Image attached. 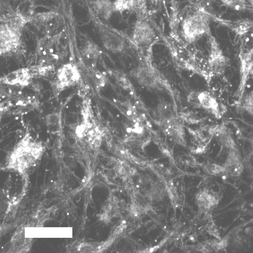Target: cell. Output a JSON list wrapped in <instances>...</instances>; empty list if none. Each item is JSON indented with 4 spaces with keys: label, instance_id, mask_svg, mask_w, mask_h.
Masks as SVG:
<instances>
[{
    "label": "cell",
    "instance_id": "16",
    "mask_svg": "<svg viewBox=\"0 0 253 253\" xmlns=\"http://www.w3.org/2000/svg\"><path fill=\"white\" fill-rule=\"evenodd\" d=\"M48 130L53 134L60 133L63 130L62 116L60 112H53L47 115L45 118Z\"/></svg>",
    "mask_w": 253,
    "mask_h": 253
},
{
    "label": "cell",
    "instance_id": "15",
    "mask_svg": "<svg viewBox=\"0 0 253 253\" xmlns=\"http://www.w3.org/2000/svg\"><path fill=\"white\" fill-rule=\"evenodd\" d=\"M156 113L160 123L176 119V114L172 104L162 101L158 104Z\"/></svg>",
    "mask_w": 253,
    "mask_h": 253
},
{
    "label": "cell",
    "instance_id": "19",
    "mask_svg": "<svg viewBox=\"0 0 253 253\" xmlns=\"http://www.w3.org/2000/svg\"><path fill=\"white\" fill-rule=\"evenodd\" d=\"M220 1L225 6L238 11H245L251 7L247 0H220Z\"/></svg>",
    "mask_w": 253,
    "mask_h": 253
},
{
    "label": "cell",
    "instance_id": "21",
    "mask_svg": "<svg viewBox=\"0 0 253 253\" xmlns=\"http://www.w3.org/2000/svg\"><path fill=\"white\" fill-rule=\"evenodd\" d=\"M242 107L247 113L253 116V90L245 97Z\"/></svg>",
    "mask_w": 253,
    "mask_h": 253
},
{
    "label": "cell",
    "instance_id": "1",
    "mask_svg": "<svg viewBox=\"0 0 253 253\" xmlns=\"http://www.w3.org/2000/svg\"><path fill=\"white\" fill-rule=\"evenodd\" d=\"M44 151L41 142L34 141L27 129L23 139L17 144L9 158L10 168L22 171L39 158Z\"/></svg>",
    "mask_w": 253,
    "mask_h": 253
},
{
    "label": "cell",
    "instance_id": "3",
    "mask_svg": "<svg viewBox=\"0 0 253 253\" xmlns=\"http://www.w3.org/2000/svg\"><path fill=\"white\" fill-rule=\"evenodd\" d=\"M209 24V15L201 10H197L188 16L184 21L183 37L189 43L194 42L204 35L210 33Z\"/></svg>",
    "mask_w": 253,
    "mask_h": 253
},
{
    "label": "cell",
    "instance_id": "6",
    "mask_svg": "<svg viewBox=\"0 0 253 253\" xmlns=\"http://www.w3.org/2000/svg\"><path fill=\"white\" fill-rule=\"evenodd\" d=\"M240 80L237 97L238 102L242 100L245 89L249 80L253 76V46L242 48L239 54Z\"/></svg>",
    "mask_w": 253,
    "mask_h": 253
},
{
    "label": "cell",
    "instance_id": "12",
    "mask_svg": "<svg viewBox=\"0 0 253 253\" xmlns=\"http://www.w3.org/2000/svg\"><path fill=\"white\" fill-rule=\"evenodd\" d=\"M147 0H116L114 2L115 12L126 11L137 13L142 15L146 10Z\"/></svg>",
    "mask_w": 253,
    "mask_h": 253
},
{
    "label": "cell",
    "instance_id": "20",
    "mask_svg": "<svg viewBox=\"0 0 253 253\" xmlns=\"http://www.w3.org/2000/svg\"><path fill=\"white\" fill-rule=\"evenodd\" d=\"M112 74L115 77L118 85L123 89L131 90L133 89L132 84L129 79L125 74L119 71H113Z\"/></svg>",
    "mask_w": 253,
    "mask_h": 253
},
{
    "label": "cell",
    "instance_id": "18",
    "mask_svg": "<svg viewBox=\"0 0 253 253\" xmlns=\"http://www.w3.org/2000/svg\"><path fill=\"white\" fill-rule=\"evenodd\" d=\"M253 28V22L251 21H240L233 23L231 29L237 35H244Z\"/></svg>",
    "mask_w": 253,
    "mask_h": 253
},
{
    "label": "cell",
    "instance_id": "10",
    "mask_svg": "<svg viewBox=\"0 0 253 253\" xmlns=\"http://www.w3.org/2000/svg\"><path fill=\"white\" fill-rule=\"evenodd\" d=\"M33 79L28 66L10 72L0 78V82L4 85L24 87L30 84Z\"/></svg>",
    "mask_w": 253,
    "mask_h": 253
},
{
    "label": "cell",
    "instance_id": "14",
    "mask_svg": "<svg viewBox=\"0 0 253 253\" xmlns=\"http://www.w3.org/2000/svg\"><path fill=\"white\" fill-rule=\"evenodd\" d=\"M92 7L95 14L104 20L110 19L115 12L114 3L111 0H93Z\"/></svg>",
    "mask_w": 253,
    "mask_h": 253
},
{
    "label": "cell",
    "instance_id": "5",
    "mask_svg": "<svg viewBox=\"0 0 253 253\" xmlns=\"http://www.w3.org/2000/svg\"><path fill=\"white\" fill-rule=\"evenodd\" d=\"M210 50L208 59L209 69L213 76H221L225 71L229 65V59L211 34L209 35Z\"/></svg>",
    "mask_w": 253,
    "mask_h": 253
},
{
    "label": "cell",
    "instance_id": "8",
    "mask_svg": "<svg viewBox=\"0 0 253 253\" xmlns=\"http://www.w3.org/2000/svg\"><path fill=\"white\" fill-rule=\"evenodd\" d=\"M156 32L147 21L139 18L133 28L131 41L137 46L150 44L156 37Z\"/></svg>",
    "mask_w": 253,
    "mask_h": 253
},
{
    "label": "cell",
    "instance_id": "22",
    "mask_svg": "<svg viewBox=\"0 0 253 253\" xmlns=\"http://www.w3.org/2000/svg\"><path fill=\"white\" fill-rule=\"evenodd\" d=\"M92 78L95 84L99 87H104L107 83V79L102 73L98 70L92 73Z\"/></svg>",
    "mask_w": 253,
    "mask_h": 253
},
{
    "label": "cell",
    "instance_id": "7",
    "mask_svg": "<svg viewBox=\"0 0 253 253\" xmlns=\"http://www.w3.org/2000/svg\"><path fill=\"white\" fill-rule=\"evenodd\" d=\"M133 78L140 85L150 88H158L160 84V78L156 69L151 65L142 64L134 69Z\"/></svg>",
    "mask_w": 253,
    "mask_h": 253
},
{
    "label": "cell",
    "instance_id": "2",
    "mask_svg": "<svg viewBox=\"0 0 253 253\" xmlns=\"http://www.w3.org/2000/svg\"><path fill=\"white\" fill-rule=\"evenodd\" d=\"M22 16H17L1 25L0 29V54L10 56L19 50L21 46V30L26 23Z\"/></svg>",
    "mask_w": 253,
    "mask_h": 253
},
{
    "label": "cell",
    "instance_id": "23",
    "mask_svg": "<svg viewBox=\"0 0 253 253\" xmlns=\"http://www.w3.org/2000/svg\"><path fill=\"white\" fill-rule=\"evenodd\" d=\"M13 104L11 100H6L1 103V113L4 114L5 113L9 111L13 106Z\"/></svg>",
    "mask_w": 253,
    "mask_h": 253
},
{
    "label": "cell",
    "instance_id": "9",
    "mask_svg": "<svg viewBox=\"0 0 253 253\" xmlns=\"http://www.w3.org/2000/svg\"><path fill=\"white\" fill-rule=\"evenodd\" d=\"M99 30L101 42L106 49L113 53H120L124 51L125 43L118 33L104 25L100 26Z\"/></svg>",
    "mask_w": 253,
    "mask_h": 253
},
{
    "label": "cell",
    "instance_id": "24",
    "mask_svg": "<svg viewBox=\"0 0 253 253\" xmlns=\"http://www.w3.org/2000/svg\"><path fill=\"white\" fill-rule=\"evenodd\" d=\"M247 1L249 3L251 7L253 8V0H247Z\"/></svg>",
    "mask_w": 253,
    "mask_h": 253
},
{
    "label": "cell",
    "instance_id": "4",
    "mask_svg": "<svg viewBox=\"0 0 253 253\" xmlns=\"http://www.w3.org/2000/svg\"><path fill=\"white\" fill-rule=\"evenodd\" d=\"M81 78L79 68L74 63H67L57 72L55 81L52 84L53 93L58 96L64 90L77 84Z\"/></svg>",
    "mask_w": 253,
    "mask_h": 253
},
{
    "label": "cell",
    "instance_id": "25",
    "mask_svg": "<svg viewBox=\"0 0 253 253\" xmlns=\"http://www.w3.org/2000/svg\"><path fill=\"white\" fill-rule=\"evenodd\" d=\"M250 228H246V230H245V232L246 233H249V232H250Z\"/></svg>",
    "mask_w": 253,
    "mask_h": 253
},
{
    "label": "cell",
    "instance_id": "11",
    "mask_svg": "<svg viewBox=\"0 0 253 253\" xmlns=\"http://www.w3.org/2000/svg\"><path fill=\"white\" fill-rule=\"evenodd\" d=\"M198 105L200 108L212 114L216 118L221 119L224 114L223 106L216 98L209 92H202L197 94Z\"/></svg>",
    "mask_w": 253,
    "mask_h": 253
},
{
    "label": "cell",
    "instance_id": "17",
    "mask_svg": "<svg viewBox=\"0 0 253 253\" xmlns=\"http://www.w3.org/2000/svg\"><path fill=\"white\" fill-rule=\"evenodd\" d=\"M82 56L88 62L96 61L101 56L100 48L93 42L87 43L82 51Z\"/></svg>",
    "mask_w": 253,
    "mask_h": 253
},
{
    "label": "cell",
    "instance_id": "13",
    "mask_svg": "<svg viewBox=\"0 0 253 253\" xmlns=\"http://www.w3.org/2000/svg\"><path fill=\"white\" fill-rule=\"evenodd\" d=\"M160 124L162 130L168 136L176 142L181 143L185 142L184 126L177 119Z\"/></svg>",
    "mask_w": 253,
    "mask_h": 253
}]
</instances>
